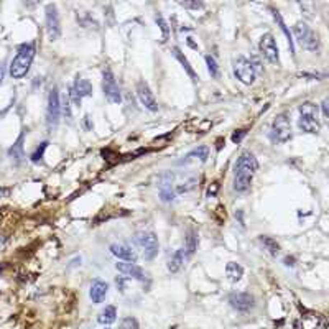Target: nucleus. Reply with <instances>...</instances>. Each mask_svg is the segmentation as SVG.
<instances>
[{
    "instance_id": "f257e3e1",
    "label": "nucleus",
    "mask_w": 329,
    "mask_h": 329,
    "mask_svg": "<svg viewBox=\"0 0 329 329\" xmlns=\"http://www.w3.org/2000/svg\"><path fill=\"white\" fill-rule=\"evenodd\" d=\"M258 170V162L250 151H242L234 166V189L239 193H245L252 184L255 171Z\"/></svg>"
},
{
    "instance_id": "f03ea898",
    "label": "nucleus",
    "mask_w": 329,
    "mask_h": 329,
    "mask_svg": "<svg viewBox=\"0 0 329 329\" xmlns=\"http://www.w3.org/2000/svg\"><path fill=\"white\" fill-rule=\"evenodd\" d=\"M35 46L33 45H21L18 48V53L10 63V76L14 79H21L28 74L30 68H32V63L35 59Z\"/></svg>"
},
{
    "instance_id": "7ed1b4c3",
    "label": "nucleus",
    "mask_w": 329,
    "mask_h": 329,
    "mask_svg": "<svg viewBox=\"0 0 329 329\" xmlns=\"http://www.w3.org/2000/svg\"><path fill=\"white\" fill-rule=\"evenodd\" d=\"M298 110H300V119H298L300 130L306 133H318L321 128L318 120V106L313 102H303Z\"/></svg>"
},
{
    "instance_id": "20e7f679",
    "label": "nucleus",
    "mask_w": 329,
    "mask_h": 329,
    "mask_svg": "<svg viewBox=\"0 0 329 329\" xmlns=\"http://www.w3.org/2000/svg\"><path fill=\"white\" fill-rule=\"evenodd\" d=\"M293 35H295V38L298 40V43L301 45V48L308 50V51H319V38L318 35H316L313 30H311L308 25L303 23V21H298V23L293 27Z\"/></svg>"
},
{
    "instance_id": "39448f33",
    "label": "nucleus",
    "mask_w": 329,
    "mask_h": 329,
    "mask_svg": "<svg viewBox=\"0 0 329 329\" xmlns=\"http://www.w3.org/2000/svg\"><path fill=\"white\" fill-rule=\"evenodd\" d=\"M135 244L140 247L142 252H144V257L146 260H153L158 254V239L153 232L148 231H140L135 234Z\"/></svg>"
},
{
    "instance_id": "423d86ee",
    "label": "nucleus",
    "mask_w": 329,
    "mask_h": 329,
    "mask_svg": "<svg viewBox=\"0 0 329 329\" xmlns=\"http://www.w3.org/2000/svg\"><path fill=\"white\" fill-rule=\"evenodd\" d=\"M272 138L278 144H285L292 138V122L287 112H281L275 117L272 124Z\"/></svg>"
},
{
    "instance_id": "0eeeda50",
    "label": "nucleus",
    "mask_w": 329,
    "mask_h": 329,
    "mask_svg": "<svg viewBox=\"0 0 329 329\" xmlns=\"http://www.w3.org/2000/svg\"><path fill=\"white\" fill-rule=\"evenodd\" d=\"M59 114H61V104H59V91L53 88L48 94V107H46V125L48 130L53 132L58 127Z\"/></svg>"
},
{
    "instance_id": "6e6552de",
    "label": "nucleus",
    "mask_w": 329,
    "mask_h": 329,
    "mask_svg": "<svg viewBox=\"0 0 329 329\" xmlns=\"http://www.w3.org/2000/svg\"><path fill=\"white\" fill-rule=\"evenodd\" d=\"M102 92L106 99L112 104H120L122 102V94H120V89L117 86V81L112 71L109 68L104 69L102 73Z\"/></svg>"
},
{
    "instance_id": "1a4fd4ad",
    "label": "nucleus",
    "mask_w": 329,
    "mask_h": 329,
    "mask_svg": "<svg viewBox=\"0 0 329 329\" xmlns=\"http://www.w3.org/2000/svg\"><path fill=\"white\" fill-rule=\"evenodd\" d=\"M234 76L239 79L242 84H252L255 81V66L250 59L247 58H237L234 61Z\"/></svg>"
},
{
    "instance_id": "9d476101",
    "label": "nucleus",
    "mask_w": 329,
    "mask_h": 329,
    "mask_svg": "<svg viewBox=\"0 0 329 329\" xmlns=\"http://www.w3.org/2000/svg\"><path fill=\"white\" fill-rule=\"evenodd\" d=\"M258 48H260V53L267 61L278 64L280 61V53H278V46H276V40L272 33H265L260 38V43H258Z\"/></svg>"
},
{
    "instance_id": "9b49d317",
    "label": "nucleus",
    "mask_w": 329,
    "mask_h": 329,
    "mask_svg": "<svg viewBox=\"0 0 329 329\" xmlns=\"http://www.w3.org/2000/svg\"><path fill=\"white\" fill-rule=\"evenodd\" d=\"M46 33H48L50 40L55 41L61 35V23H59V14L55 3L46 5Z\"/></svg>"
},
{
    "instance_id": "f8f14e48",
    "label": "nucleus",
    "mask_w": 329,
    "mask_h": 329,
    "mask_svg": "<svg viewBox=\"0 0 329 329\" xmlns=\"http://www.w3.org/2000/svg\"><path fill=\"white\" fill-rule=\"evenodd\" d=\"M137 96H138V101L142 102V106H144L145 109H148L150 112H157L158 110L157 99H155L153 92H151V89H150V86L146 84L145 81H138L137 82Z\"/></svg>"
},
{
    "instance_id": "ddd939ff",
    "label": "nucleus",
    "mask_w": 329,
    "mask_h": 329,
    "mask_svg": "<svg viewBox=\"0 0 329 329\" xmlns=\"http://www.w3.org/2000/svg\"><path fill=\"white\" fill-rule=\"evenodd\" d=\"M229 303L234 310L242 311V313H247L255 306V300L250 293H232L229 296Z\"/></svg>"
},
{
    "instance_id": "4468645a",
    "label": "nucleus",
    "mask_w": 329,
    "mask_h": 329,
    "mask_svg": "<svg viewBox=\"0 0 329 329\" xmlns=\"http://www.w3.org/2000/svg\"><path fill=\"white\" fill-rule=\"evenodd\" d=\"M117 270L120 272V274L130 276V278H135L138 281H146V275L145 272L142 270L140 267L135 265V263H130V262H124V263H117L115 265Z\"/></svg>"
},
{
    "instance_id": "2eb2a0df",
    "label": "nucleus",
    "mask_w": 329,
    "mask_h": 329,
    "mask_svg": "<svg viewBox=\"0 0 329 329\" xmlns=\"http://www.w3.org/2000/svg\"><path fill=\"white\" fill-rule=\"evenodd\" d=\"M110 252L112 255H115L117 258H122L125 262H130V263L137 262V254L133 252L127 244H112Z\"/></svg>"
},
{
    "instance_id": "dca6fc26",
    "label": "nucleus",
    "mask_w": 329,
    "mask_h": 329,
    "mask_svg": "<svg viewBox=\"0 0 329 329\" xmlns=\"http://www.w3.org/2000/svg\"><path fill=\"white\" fill-rule=\"evenodd\" d=\"M23 142H25V132H21L20 137L17 138V142L10 146V150H8V157H10L12 163L17 164V166L21 164V162H23V158H25Z\"/></svg>"
},
{
    "instance_id": "f3484780",
    "label": "nucleus",
    "mask_w": 329,
    "mask_h": 329,
    "mask_svg": "<svg viewBox=\"0 0 329 329\" xmlns=\"http://www.w3.org/2000/svg\"><path fill=\"white\" fill-rule=\"evenodd\" d=\"M107 292H109V285L102 280H96L92 285H91L89 296H91V300H92V303H102L104 298L107 295Z\"/></svg>"
},
{
    "instance_id": "a211bd4d",
    "label": "nucleus",
    "mask_w": 329,
    "mask_h": 329,
    "mask_svg": "<svg viewBox=\"0 0 329 329\" xmlns=\"http://www.w3.org/2000/svg\"><path fill=\"white\" fill-rule=\"evenodd\" d=\"M71 91L79 99L92 96V86H91V82L88 79H84V77H81V76H76L74 84H73Z\"/></svg>"
},
{
    "instance_id": "6ab92c4d",
    "label": "nucleus",
    "mask_w": 329,
    "mask_h": 329,
    "mask_svg": "<svg viewBox=\"0 0 329 329\" xmlns=\"http://www.w3.org/2000/svg\"><path fill=\"white\" fill-rule=\"evenodd\" d=\"M207 155H209V146L201 145V146H198V148H194L193 151H189V153L180 162V164H188V163L194 162V160H199V162L204 163L207 160Z\"/></svg>"
},
{
    "instance_id": "aec40b11",
    "label": "nucleus",
    "mask_w": 329,
    "mask_h": 329,
    "mask_svg": "<svg viewBox=\"0 0 329 329\" xmlns=\"http://www.w3.org/2000/svg\"><path fill=\"white\" fill-rule=\"evenodd\" d=\"M184 255H186L184 249H178V250H175V254H173L170 258H168V270H170L171 274H178L181 268H183Z\"/></svg>"
},
{
    "instance_id": "412c9836",
    "label": "nucleus",
    "mask_w": 329,
    "mask_h": 329,
    "mask_svg": "<svg viewBox=\"0 0 329 329\" xmlns=\"http://www.w3.org/2000/svg\"><path fill=\"white\" fill-rule=\"evenodd\" d=\"M272 14H274V18H275L276 23H278L280 30L285 33V37H287L288 46H290V53L295 55V45H293V40H292V32H290L288 27H287V25H285V21H283V18H281V15H280V12H278V10H272Z\"/></svg>"
},
{
    "instance_id": "4be33fe9",
    "label": "nucleus",
    "mask_w": 329,
    "mask_h": 329,
    "mask_svg": "<svg viewBox=\"0 0 329 329\" xmlns=\"http://www.w3.org/2000/svg\"><path fill=\"white\" fill-rule=\"evenodd\" d=\"M226 275L232 283H237L242 278V275H244V268L236 262H229L226 267Z\"/></svg>"
},
{
    "instance_id": "5701e85b",
    "label": "nucleus",
    "mask_w": 329,
    "mask_h": 329,
    "mask_svg": "<svg viewBox=\"0 0 329 329\" xmlns=\"http://www.w3.org/2000/svg\"><path fill=\"white\" fill-rule=\"evenodd\" d=\"M173 55H175V58L181 63V66H183V68L186 69V73H188V74H189V77H191L193 81H196V79H198L196 73H194V69L191 68V64H189L188 58H186V56H184L183 53H181V50H180V48H173Z\"/></svg>"
},
{
    "instance_id": "b1692460",
    "label": "nucleus",
    "mask_w": 329,
    "mask_h": 329,
    "mask_svg": "<svg viewBox=\"0 0 329 329\" xmlns=\"http://www.w3.org/2000/svg\"><path fill=\"white\" fill-rule=\"evenodd\" d=\"M115 318H117V310L114 306H106V308L99 313L97 321L101 324H112L115 321Z\"/></svg>"
},
{
    "instance_id": "393cba45",
    "label": "nucleus",
    "mask_w": 329,
    "mask_h": 329,
    "mask_svg": "<svg viewBox=\"0 0 329 329\" xmlns=\"http://www.w3.org/2000/svg\"><path fill=\"white\" fill-rule=\"evenodd\" d=\"M260 242H262V245L268 250V254H270V255H274V257H276V255H278L280 245H278V242H276L275 239H272V237H267V236H260Z\"/></svg>"
},
{
    "instance_id": "a878e982",
    "label": "nucleus",
    "mask_w": 329,
    "mask_h": 329,
    "mask_svg": "<svg viewBox=\"0 0 329 329\" xmlns=\"http://www.w3.org/2000/svg\"><path fill=\"white\" fill-rule=\"evenodd\" d=\"M196 249H198V234L194 232V231H191L188 234V239H186V249H184V252H186V255L188 257H191V255L196 252Z\"/></svg>"
},
{
    "instance_id": "bb28decb",
    "label": "nucleus",
    "mask_w": 329,
    "mask_h": 329,
    "mask_svg": "<svg viewBox=\"0 0 329 329\" xmlns=\"http://www.w3.org/2000/svg\"><path fill=\"white\" fill-rule=\"evenodd\" d=\"M206 64H207V71H209V74L213 77H218L219 76V66H218V63H216L214 56L207 55L206 56Z\"/></svg>"
},
{
    "instance_id": "cd10ccee",
    "label": "nucleus",
    "mask_w": 329,
    "mask_h": 329,
    "mask_svg": "<svg viewBox=\"0 0 329 329\" xmlns=\"http://www.w3.org/2000/svg\"><path fill=\"white\" fill-rule=\"evenodd\" d=\"M48 148V142H43V144H40V146H38L37 150L33 151L32 153V162L33 163H38V162H41V158H43V153H45V150Z\"/></svg>"
},
{
    "instance_id": "c85d7f7f",
    "label": "nucleus",
    "mask_w": 329,
    "mask_h": 329,
    "mask_svg": "<svg viewBox=\"0 0 329 329\" xmlns=\"http://www.w3.org/2000/svg\"><path fill=\"white\" fill-rule=\"evenodd\" d=\"M155 21L158 23V27H160V30L163 32V38L166 40L168 38V35H170V28H168V25H166V21H164V18L160 14H157L155 15Z\"/></svg>"
},
{
    "instance_id": "c756f323",
    "label": "nucleus",
    "mask_w": 329,
    "mask_h": 329,
    "mask_svg": "<svg viewBox=\"0 0 329 329\" xmlns=\"http://www.w3.org/2000/svg\"><path fill=\"white\" fill-rule=\"evenodd\" d=\"M119 329H138V323L135 318H125Z\"/></svg>"
},
{
    "instance_id": "7c9ffc66",
    "label": "nucleus",
    "mask_w": 329,
    "mask_h": 329,
    "mask_svg": "<svg viewBox=\"0 0 329 329\" xmlns=\"http://www.w3.org/2000/svg\"><path fill=\"white\" fill-rule=\"evenodd\" d=\"M180 5L181 7H184V8H202L204 7V3L202 2H180Z\"/></svg>"
},
{
    "instance_id": "2f4dec72",
    "label": "nucleus",
    "mask_w": 329,
    "mask_h": 329,
    "mask_svg": "<svg viewBox=\"0 0 329 329\" xmlns=\"http://www.w3.org/2000/svg\"><path fill=\"white\" fill-rule=\"evenodd\" d=\"M245 133H247L245 130H236L232 133V142L234 144H240V140L245 137Z\"/></svg>"
},
{
    "instance_id": "473e14b6",
    "label": "nucleus",
    "mask_w": 329,
    "mask_h": 329,
    "mask_svg": "<svg viewBox=\"0 0 329 329\" xmlns=\"http://www.w3.org/2000/svg\"><path fill=\"white\" fill-rule=\"evenodd\" d=\"M328 104H329L328 99H324L323 104H321V107H323V117H324V119H328V117H329V112H328Z\"/></svg>"
},
{
    "instance_id": "72a5a7b5",
    "label": "nucleus",
    "mask_w": 329,
    "mask_h": 329,
    "mask_svg": "<svg viewBox=\"0 0 329 329\" xmlns=\"http://www.w3.org/2000/svg\"><path fill=\"white\" fill-rule=\"evenodd\" d=\"M3 76H5V64H0V84H2L3 81Z\"/></svg>"
},
{
    "instance_id": "f704fd0d",
    "label": "nucleus",
    "mask_w": 329,
    "mask_h": 329,
    "mask_svg": "<svg viewBox=\"0 0 329 329\" xmlns=\"http://www.w3.org/2000/svg\"><path fill=\"white\" fill-rule=\"evenodd\" d=\"M293 262H295V258H293V257H287V258H285V265H287V267H293V265H295Z\"/></svg>"
},
{
    "instance_id": "c9c22d12",
    "label": "nucleus",
    "mask_w": 329,
    "mask_h": 329,
    "mask_svg": "<svg viewBox=\"0 0 329 329\" xmlns=\"http://www.w3.org/2000/svg\"><path fill=\"white\" fill-rule=\"evenodd\" d=\"M2 270H3V265H2V263H0V274H2Z\"/></svg>"
},
{
    "instance_id": "e433bc0d",
    "label": "nucleus",
    "mask_w": 329,
    "mask_h": 329,
    "mask_svg": "<svg viewBox=\"0 0 329 329\" xmlns=\"http://www.w3.org/2000/svg\"><path fill=\"white\" fill-rule=\"evenodd\" d=\"M106 329H109V328H106Z\"/></svg>"
}]
</instances>
